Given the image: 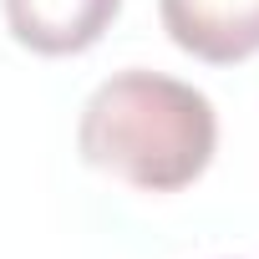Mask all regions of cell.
<instances>
[{
	"label": "cell",
	"mask_w": 259,
	"mask_h": 259,
	"mask_svg": "<svg viewBox=\"0 0 259 259\" xmlns=\"http://www.w3.org/2000/svg\"><path fill=\"white\" fill-rule=\"evenodd\" d=\"M158 11L173 46L208 66H234L259 51V0H158Z\"/></svg>",
	"instance_id": "2"
},
{
	"label": "cell",
	"mask_w": 259,
	"mask_h": 259,
	"mask_svg": "<svg viewBox=\"0 0 259 259\" xmlns=\"http://www.w3.org/2000/svg\"><path fill=\"white\" fill-rule=\"evenodd\" d=\"M76 148L92 168L143 193H178L213 163L219 117L198 87L133 66L87 97Z\"/></svg>",
	"instance_id": "1"
},
{
	"label": "cell",
	"mask_w": 259,
	"mask_h": 259,
	"mask_svg": "<svg viewBox=\"0 0 259 259\" xmlns=\"http://www.w3.org/2000/svg\"><path fill=\"white\" fill-rule=\"evenodd\" d=\"M122 0H6L11 36L36 56H76L107 36Z\"/></svg>",
	"instance_id": "3"
}]
</instances>
